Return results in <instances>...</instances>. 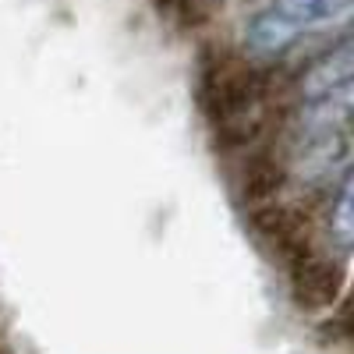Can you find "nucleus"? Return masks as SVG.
Masks as SVG:
<instances>
[{
  "mask_svg": "<svg viewBox=\"0 0 354 354\" xmlns=\"http://www.w3.org/2000/svg\"><path fill=\"white\" fill-rule=\"evenodd\" d=\"M305 39V32L298 25H290L287 18H280L277 11H259L248 25H245V50L262 61H277V57L290 53L294 43Z\"/></svg>",
  "mask_w": 354,
  "mask_h": 354,
  "instance_id": "obj_1",
  "label": "nucleus"
},
{
  "mask_svg": "<svg viewBox=\"0 0 354 354\" xmlns=\"http://www.w3.org/2000/svg\"><path fill=\"white\" fill-rule=\"evenodd\" d=\"M351 75H354V50H351V43L344 39L337 50L322 53L319 61L301 75L298 93H301V100H319V96L340 93L344 85H351Z\"/></svg>",
  "mask_w": 354,
  "mask_h": 354,
  "instance_id": "obj_2",
  "label": "nucleus"
},
{
  "mask_svg": "<svg viewBox=\"0 0 354 354\" xmlns=\"http://www.w3.org/2000/svg\"><path fill=\"white\" fill-rule=\"evenodd\" d=\"M330 238H337V245L347 252L351 238H354V188H351V177H344V185L330 205Z\"/></svg>",
  "mask_w": 354,
  "mask_h": 354,
  "instance_id": "obj_4",
  "label": "nucleus"
},
{
  "mask_svg": "<svg viewBox=\"0 0 354 354\" xmlns=\"http://www.w3.org/2000/svg\"><path fill=\"white\" fill-rule=\"evenodd\" d=\"M270 11L287 18L290 25H298L301 32H326V28L347 21L351 0H273Z\"/></svg>",
  "mask_w": 354,
  "mask_h": 354,
  "instance_id": "obj_3",
  "label": "nucleus"
}]
</instances>
